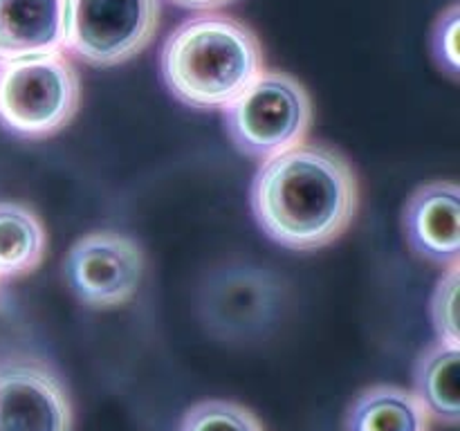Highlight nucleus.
I'll return each mask as SVG.
<instances>
[{
    "mask_svg": "<svg viewBox=\"0 0 460 431\" xmlns=\"http://www.w3.org/2000/svg\"><path fill=\"white\" fill-rule=\"evenodd\" d=\"M250 202L270 241L295 251H317L344 236L355 220L358 173L337 148L301 142L263 160Z\"/></svg>",
    "mask_w": 460,
    "mask_h": 431,
    "instance_id": "1",
    "label": "nucleus"
},
{
    "mask_svg": "<svg viewBox=\"0 0 460 431\" xmlns=\"http://www.w3.org/2000/svg\"><path fill=\"white\" fill-rule=\"evenodd\" d=\"M263 70V45L256 31L223 13L187 18L166 36L160 52L164 85L196 110H223Z\"/></svg>",
    "mask_w": 460,
    "mask_h": 431,
    "instance_id": "2",
    "label": "nucleus"
},
{
    "mask_svg": "<svg viewBox=\"0 0 460 431\" xmlns=\"http://www.w3.org/2000/svg\"><path fill=\"white\" fill-rule=\"evenodd\" d=\"M81 79L63 52L0 61V126L25 139L52 137L79 110Z\"/></svg>",
    "mask_w": 460,
    "mask_h": 431,
    "instance_id": "3",
    "label": "nucleus"
},
{
    "mask_svg": "<svg viewBox=\"0 0 460 431\" xmlns=\"http://www.w3.org/2000/svg\"><path fill=\"white\" fill-rule=\"evenodd\" d=\"M223 121L238 153L270 160L305 142L313 101L299 79L281 70H263L223 108Z\"/></svg>",
    "mask_w": 460,
    "mask_h": 431,
    "instance_id": "4",
    "label": "nucleus"
},
{
    "mask_svg": "<svg viewBox=\"0 0 460 431\" xmlns=\"http://www.w3.org/2000/svg\"><path fill=\"white\" fill-rule=\"evenodd\" d=\"M160 0H66V49L94 67H115L151 45Z\"/></svg>",
    "mask_w": 460,
    "mask_h": 431,
    "instance_id": "5",
    "label": "nucleus"
},
{
    "mask_svg": "<svg viewBox=\"0 0 460 431\" xmlns=\"http://www.w3.org/2000/svg\"><path fill=\"white\" fill-rule=\"evenodd\" d=\"M63 274L88 308L111 310L130 301L142 283L144 251L119 232H90L70 247Z\"/></svg>",
    "mask_w": 460,
    "mask_h": 431,
    "instance_id": "6",
    "label": "nucleus"
},
{
    "mask_svg": "<svg viewBox=\"0 0 460 431\" xmlns=\"http://www.w3.org/2000/svg\"><path fill=\"white\" fill-rule=\"evenodd\" d=\"M281 303V286L261 268H227L202 290L200 312L220 339L247 341L272 323Z\"/></svg>",
    "mask_w": 460,
    "mask_h": 431,
    "instance_id": "7",
    "label": "nucleus"
},
{
    "mask_svg": "<svg viewBox=\"0 0 460 431\" xmlns=\"http://www.w3.org/2000/svg\"><path fill=\"white\" fill-rule=\"evenodd\" d=\"M72 420L57 373L27 359L0 364V431H72Z\"/></svg>",
    "mask_w": 460,
    "mask_h": 431,
    "instance_id": "8",
    "label": "nucleus"
},
{
    "mask_svg": "<svg viewBox=\"0 0 460 431\" xmlns=\"http://www.w3.org/2000/svg\"><path fill=\"white\" fill-rule=\"evenodd\" d=\"M402 232L418 259L449 268L460 260V189L452 180H434L409 196Z\"/></svg>",
    "mask_w": 460,
    "mask_h": 431,
    "instance_id": "9",
    "label": "nucleus"
},
{
    "mask_svg": "<svg viewBox=\"0 0 460 431\" xmlns=\"http://www.w3.org/2000/svg\"><path fill=\"white\" fill-rule=\"evenodd\" d=\"M63 49L66 0H0V61Z\"/></svg>",
    "mask_w": 460,
    "mask_h": 431,
    "instance_id": "10",
    "label": "nucleus"
},
{
    "mask_svg": "<svg viewBox=\"0 0 460 431\" xmlns=\"http://www.w3.org/2000/svg\"><path fill=\"white\" fill-rule=\"evenodd\" d=\"M344 431H431V418L413 391L376 384L349 404Z\"/></svg>",
    "mask_w": 460,
    "mask_h": 431,
    "instance_id": "11",
    "label": "nucleus"
},
{
    "mask_svg": "<svg viewBox=\"0 0 460 431\" xmlns=\"http://www.w3.org/2000/svg\"><path fill=\"white\" fill-rule=\"evenodd\" d=\"M460 344L436 341L427 346L413 368V393L431 420L447 427L460 425Z\"/></svg>",
    "mask_w": 460,
    "mask_h": 431,
    "instance_id": "12",
    "label": "nucleus"
},
{
    "mask_svg": "<svg viewBox=\"0 0 460 431\" xmlns=\"http://www.w3.org/2000/svg\"><path fill=\"white\" fill-rule=\"evenodd\" d=\"M48 233L39 216L18 202H0V277H22L43 263Z\"/></svg>",
    "mask_w": 460,
    "mask_h": 431,
    "instance_id": "13",
    "label": "nucleus"
},
{
    "mask_svg": "<svg viewBox=\"0 0 460 431\" xmlns=\"http://www.w3.org/2000/svg\"><path fill=\"white\" fill-rule=\"evenodd\" d=\"M178 431H265L252 409L232 400H202L187 409Z\"/></svg>",
    "mask_w": 460,
    "mask_h": 431,
    "instance_id": "14",
    "label": "nucleus"
},
{
    "mask_svg": "<svg viewBox=\"0 0 460 431\" xmlns=\"http://www.w3.org/2000/svg\"><path fill=\"white\" fill-rule=\"evenodd\" d=\"M458 287H460V263L445 268L443 277L436 283L434 296H431V323L440 341L460 344L458 335Z\"/></svg>",
    "mask_w": 460,
    "mask_h": 431,
    "instance_id": "15",
    "label": "nucleus"
},
{
    "mask_svg": "<svg viewBox=\"0 0 460 431\" xmlns=\"http://www.w3.org/2000/svg\"><path fill=\"white\" fill-rule=\"evenodd\" d=\"M458 31H460V4L452 3L445 7L431 27V57L438 70L452 81H460V54H458Z\"/></svg>",
    "mask_w": 460,
    "mask_h": 431,
    "instance_id": "16",
    "label": "nucleus"
},
{
    "mask_svg": "<svg viewBox=\"0 0 460 431\" xmlns=\"http://www.w3.org/2000/svg\"><path fill=\"white\" fill-rule=\"evenodd\" d=\"M173 4L184 9H198V12H211V9L227 7V4L236 3V0H171Z\"/></svg>",
    "mask_w": 460,
    "mask_h": 431,
    "instance_id": "17",
    "label": "nucleus"
}]
</instances>
